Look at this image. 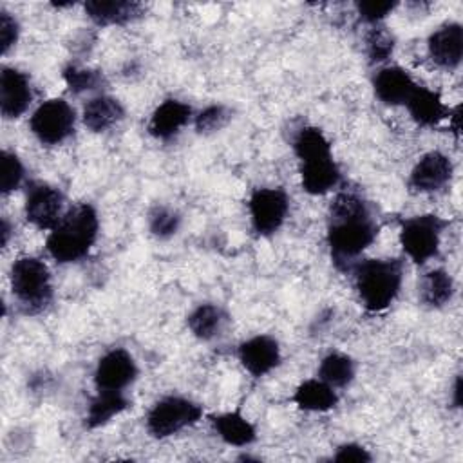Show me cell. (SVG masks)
<instances>
[{"instance_id": "obj_5", "label": "cell", "mask_w": 463, "mask_h": 463, "mask_svg": "<svg viewBox=\"0 0 463 463\" xmlns=\"http://www.w3.org/2000/svg\"><path fill=\"white\" fill-rule=\"evenodd\" d=\"M9 286L22 313L38 315L45 311L54 297L49 266L34 255H22L9 268Z\"/></svg>"}, {"instance_id": "obj_25", "label": "cell", "mask_w": 463, "mask_h": 463, "mask_svg": "<svg viewBox=\"0 0 463 463\" xmlns=\"http://www.w3.org/2000/svg\"><path fill=\"white\" fill-rule=\"evenodd\" d=\"M130 407L127 392L119 391H96L90 398L85 412V429L94 430L110 423L116 416L123 414Z\"/></svg>"}, {"instance_id": "obj_23", "label": "cell", "mask_w": 463, "mask_h": 463, "mask_svg": "<svg viewBox=\"0 0 463 463\" xmlns=\"http://www.w3.org/2000/svg\"><path fill=\"white\" fill-rule=\"evenodd\" d=\"M456 282L445 268H432L418 280V300L429 309H441L454 298Z\"/></svg>"}, {"instance_id": "obj_19", "label": "cell", "mask_w": 463, "mask_h": 463, "mask_svg": "<svg viewBox=\"0 0 463 463\" xmlns=\"http://www.w3.org/2000/svg\"><path fill=\"white\" fill-rule=\"evenodd\" d=\"M403 107H407L411 119L418 127H425V128H434L441 121L449 119V114L452 110L443 101V98L438 90H432L420 83L416 85V89L412 90V94L409 96V99Z\"/></svg>"}, {"instance_id": "obj_4", "label": "cell", "mask_w": 463, "mask_h": 463, "mask_svg": "<svg viewBox=\"0 0 463 463\" xmlns=\"http://www.w3.org/2000/svg\"><path fill=\"white\" fill-rule=\"evenodd\" d=\"M358 300L367 313H382L398 298L403 284L402 259H360L351 269Z\"/></svg>"}, {"instance_id": "obj_35", "label": "cell", "mask_w": 463, "mask_h": 463, "mask_svg": "<svg viewBox=\"0 0 463 463\" xmlns=\"http://www.w3.org/2000/svg\"><path fill=\"white\" fill-rule=\"evenodd\" d=\"M11 232H13V226H11L9 219L2 217V222H0V244H2V248H5L9 244Z\"/></svg>"}, {"instance_id": "obj_22", "label": "cell", "mask_w": 463, "mask_h": 463, "mask_svg": "<svg viewBox=\"0 0 463 463\" xmlns=\"http://www.w3.org/2000/svg\"><path fill=\"white\" fill-rule=\"evenodd\" d=\"M338 391L318 376L302 380L291 394V402L304 412H329L338 405Z\"/></svg>"}, {"instance_id": "obj_34", "label": "cell", "mask_w": 463, "mask_h": 463, "mask_svg": "<svg viewBox=\"0 0 463 463\" xmlns=\"http://www.w3.org/2000/svg\"><path fill=\"white\" fill-rule=\"evenodd\" d=\"M333 461H338V463H347V461H356V463H369L373 459L371 452L360 445V443H354V441H347V443H342L336 447L333 458Z\"/></svg>"}, {"instance_id": "obj_32", "label": "cell", "mask_w": 463, "mask_h": 463, "mask_svg": "<svg viewBox=\"0 0 463 463\" xmlns=\"http://www.w3.org/2000/svg\"><path fill=\"white\" fill-rule=\"evenodd\" d=\"M396 2H356V13L360 16L362 22H365L367 25H380L394 9H396Z\"/></svg>"}, {"instance_id": "obj_16", "label": "cell", "mask_w": 463, "mask_h": 463, "mask_svg": "<svg viewBox=\"0 0 463 463\" xmlns=\"http://www.w3.org/2000/svg\"><path fill=\"white\" fill-rule=\"evenodd\" d=\"M194 121V109L177 98L163 99L150 114L146 132L157 141H172L188 123Z\"/></svg>"}, {"instance_id": "obj_10", "label": "cell", "mask_w": 463, "mask_h": 463, "mask_svg": "<svg viewBox=\"0 0 463 463\" xmlns=\"http://www.w3.org/2000/svg\"><path fill=\"white\" fill-rule=\"evenodd\" d=\"M65 212V195L58 186L45 181H33L27 184L24 215L29 224L38 230L51 232Z\"/></svg>"}, {"instance_id": "obj_17", "label": "cell", "mask_w": 463, "mask_h": 463, "mask_svg": "<svg viewBox=\"0 0 463 463\" xmlns=\"http://www.w3.org/2000/svg\"><path fill=\"white\" fill-rule=\"evenodd\" d=\"M416 85L411 72L400 65H382L373 76V92L387 107L405 105Z\"/></svg>"}, {"instance_id": "obj_28", "label": "cell", "mask_w": 463, "mask_h": 463, "mask_svg": "<svg viewBox=\"0 0 463 463\" xmlns=\"http://www.w3.org/2000/svg\"><path fill=\"white\" fill-rule=\"evenodd\" d=\"M181 224L183 215L175 208L166 204H154L146 213L148 232L159 241L172 239L179 232Z\"/></svg>"}, {"instance_id": "obj_2", "label": "cell", "mask_w": 463, "mask_h": 463, "mask_svg": "<svg viewBox=\"0 0 463 463\" xmlns=\"http://www.w3.org/2000/svg\"><path fill=\"white\" fill-rule=\"evenodd\" d=\"M291 146L298 159L300 186L306 194L317 197L338 190L342 170L333 156L331 141L318 127L298 128Z\"/></svg>"}, {"instance_id": "obj_8", "label": "cell", "mask_w": 463, "mask_h": 463, "mask_svg": "<svg viewBox=\"0 0 463 463\" xmlns=\"http://www.w3.org/2000/svg\"><path fill=\"white\" fill-rule=\"evenodd\" d=\"M76 121V110L67 99L49 98L31 112L29 130L38 143L58 146L74 134Z\"/></svg>"}, {"instance_id": "obj_12", "label": "cell", "mask_w": 463, "mask_h": 463, "mask_svg": "<svg viewBox=\"0 0 463 463\" xmlns=\"http://www.w3.org/2000/svg\"><path fill=\"white\" fill-rule=\"evenodd\" d=\"M452 159L441 150H429L412 165L407 183L416 194H436L452 181Z\"/></svg>"}, {"instance_id": "obj_21", "label": "cell", "mask_w": 463, "mask_h": 463, "mask_svg": "<svg viewBox=\"0 0 463 463\" xmlns=\"http://www.w3.org/2000/svg\"><path fill=\"white\" fill-rule=\"evenodd\" d=\"M83 9L98 27L127 25L143 14V5L134 0H89Z\"/></svg>"}, {"instance_id": "obj_9", "label": "cell", "mask_w": 463, "mask_h": 463, "mask_svg": "<svg viewBox=\"0 0 463 463\" xmlns=\"http://www.w3.org/2000/svg\"><path fill=\"white\" fill-rule=\"evenodd\" d=\"M291 199L280 186L253 188L248 197L250 224L255 235L271 237L286 222Z\"/></svg>"}, {"instance_id": "obj_36", "label": "cell", "mask_w": 463, "mask_h": 463, "mask_svg": "<svg viewBox=\"0 0 463 463\" xmlns=\"http://www.w3.org/2000/svg\"><path fill=\"white\" fill-rule=\"evenodd\" d=\"M452 405L456 409L461 407V374H456V380L452 385Z\"/></svg>"}, {"instance_id": "obj_26", "label": "cell", "mask_w": 463, "mask_h": 463, "mask_svg": "<svg viewBox=\"0 0 463 463\" xmlns=\"http://www.w3.org/2000/svg\"><path fill=\"white\" fill-rule=\"evenodd\" d=\"M317 376L335 389L349 387L356 376V362L342 351H329L318 362Z\"/></svg>"}, {"instance_id": "obj_30", "label": "cell", "mask_w": 463, "mask_h": 463, "mask_svg": "<svg viewBox=\"0 0 463 463\" xmlns=\"http://www.w3.org/2000/svg\"><path fill=\"white\" fill-rule=\"evenodd\" d=\"M232 119V110L228 105L222 103H212L201 109L197 114H194V128L197 134L208 136L222 130Z\"/></svg>"}, {"instance_id": "obj_33", "label": "cell", "mask_w": 463, "mask_h": 463, "mask_svg": "<svg viewBox=\"0 0 463 463\" xmlns=\"http://www.w3.org/2000/svg\"><path fill=\"white\" fill-rule=\"evenodd\" d=\"M20 38V24L18 20L5 9L0 11V47L5 56Z\"/></svg>"}, {"instance_id": "obj_31", "label": "cell", "mask_w": 463, "mask_h": 463, "mask_svg": "<svg viewBox=\"0 0 463 463\" xmlns=\"http://www.w3.org/2000/svg\"><path fill=\"white\" fill-rule=\"evenodd\" d=\"M0 192L2 195H9L18 190L25 179V166L20 156L13 150L4 148L0 156Z\"/></svg>"}, {"instance_id": "obj_1", "label": "cell", "mask_w": 463, "mask_h": 463, "mask_svg": "<svg viewBox=\"0 0 463 463\" xmlns=\"http://www.w3.org/2000/svg\"><path fill=\"white\" fill-rule=\"evenodd\" d=\"M326 241L336 269L351 273L362 253L376 241L380 224L371 201L351 188L336 190L327 206Z\"/></svg>"}, {"instance_id": "obj_20", "label": "cell", "mask_w": 463, "mask_h": 463, "mask_svg": "<svg viewBox=\"0 0 463 463\" xmlns=\"http://www.w3.org/2000/svg\"><path fill=\"white\" fill-rule=\"evenodd\" d=\"M125 118L123 103L105 92L89 98L81 109V123L94 134L107 132Z\"/></svg>"}, {"instance_id": "obj_18", "label": "cell", "mask_w": 463, "mask_h": 463, "mask_svg": "<svg viewBox=\"0 0 463 463\" xmlns=\"http://www.w3.org/2000/svg\"><path fill=\"white\" fill-rule=\"evenodd\" d=\"M208 421L215 436L230 447L246 449L259 438L255 423L241 409L212 414L208 416Z\"/></svg>"}, {"instance_id": "obj_27", "label": "cell", "mask_w": 463, "mask_h": 463, "mask_svg": "<svg viewBox=\"0 0 463 463\" xmlns=\"http://www.w3.org/2000/svg\"><path fill=\"white\" fill-rule=\"evenodd\" d=\"M61 78L71 94L80 96L87 92H98L105 85V76L98 69L81 67L76 63H67L61 71Z\"/></svg>"}, {"instance_id": "obj_7", "label": "cell", "mask_w": 463, "mask_h": 463, "mask_svg": "<svg viewBox=\"0 0 463 463\" xmlns=\"http://www.w3.org/2000/svg\"><path fill=\"white\" fill-rule=\"evenodd\" d=\"M447 226V219L438 213H420L403 219L398 233L403 255L414 264L423 266L439 253Z\"/></svg>"}, {"instance_id": "obj_29", "label": "cell", "mask_w": 463, "mask_h": 463, "mask_svg": "<svg viewBox=\"0 0 463 463\" xmlns=\"http://www.w3.org/2000/svg\"><path fill=\"white\" fill-rule=\"evenodd\" d=\"M396 40L392 33L380 25H373L365 34V58L369 65H383L394 52Z\"/></svg>"}, {"instance_id": "obj_13", "label": "cell", "mask_w": 463, "mask_h": 463, "mask_svg": "<svg viewBox=\"0 0 463 463\" xmlns=\"http://www.w3.org/2000/svg\"><path fill=\"white\" fill-rule=\"evenodd\" d=\"M237 358L248 374L262 378L280 365L282 349L275 336L253 335L239 344Z\"/></svg>"}, {"instance_id": "obj_3", "label": "cell", "mask_w": 463, "mask_h": 463, "mask_svg": "<svg viewBox=\"0 0 463 463\" xmlns=\"http://www.w3.org/2000/svg\"><path fill=\"white\" fill-rule=\"evenodd\" d=\"M99 235V215L90 203L67 208L60 222L47 233L45 250L58 264H72L89 255Z\"/></svg>"}, {"instance_id": "obj_24", "label": "cell", "mask_w": 463, "mask_h": 463, "mask_svg": "<svg viewBox=\"0 0 463 463\" xmlns=\"http://www.w3.org/2000/svg\"><path fill=\"white\" fill-rule=\"evenodd\" d=\"M228 324V313L213 302L197 304L186 317L188 331L201 342H212L222 335Z\"/></svg>"}, {"instance_id": "obj_15", "label": "cell", "mask_w": 463, "mask_h": 463, "mask_svg": "<svg viewBox=\"0 0 463 463\" xmlns=\"http://www.w3.org/2000/svg\"><path fill=\"white\" fill-rule=\"evenodd\" d=\"M427 54L443 71L458 69L463 58V25L459 22L438 25L427 38Z\"/></svg>"}, {"instance_id": "obj_11", "label": "cell", "mask_w": 463, "mask_h": 463, "mask_svg": "<svg viewBox=\"0 0 463 463\" xmlns=\"http://www.w3.org/2000/svg\"><path fill=\"white\" fill-rule=\"evenodd\" d=\"M139 367L136 358L123 347H112L105 351L94 367V387L96 391H119L127 389L136 382Z\"/></svg>"}, {"instance_id": "obj_6", "label": "cell", "mask_w": 463, "mask_h": 463, "mask_svg": "<svg viewBox=\"0 0 463 463\" xmlns=\"http://www.w3.org/2000/svg\"><path fill=\"white\" fill-rule=\"evenodd\" d=\"M203 414V405L192 398L166 394L152 403L145 416V427L152 438L166 439L199 423Z\"/></svg>"}, {"instance_id": "obj_14", "label": "cell", "mask_w": 463, "mask_h": 463, "mask_svg": "<svg viewBox=\"0 0 463 463\" xmlns=\"http://www.w3.org/2000/svg\"><path fill=\"white\" fill-rule=\"evenodd\" d=\"M33 103V85L29 76L11 65L0 71V112L4 119H18Z\"/></svg>"}]
</instances>
